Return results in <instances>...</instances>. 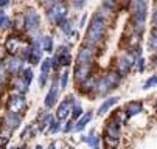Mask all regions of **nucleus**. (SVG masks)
Returning <instances> with one entry per match:
<instances>
[{
    "label": "nucleus",
    "mask_w": 157,
    "mask_h": 149,
    "mask_svg": "<svg viewBox=\"0 0 157 149\" xmlns=\"http://www.w3.org/2000/svg\"><path fill=\"white\" fill-rule=\"evenodd\" d=\"M118 138H120V129H118V124H112L109 123L106 126V134H104V140L106 143L110 146V147H115L117 143H118Z\"/></svg>",
    "instance_id": "f257e3e1"
},
{
    "label": "nucleus",
    "mask_w": 157,
    "mask_h": 149,
    "mask_svg": "<svg viewBox=\"0 0 157 149\" xmlns=\"http://www.w3.org/2000/svg\"><path fill=\"white\" fill-rule=\"evenodd\" d=\"M20 123H22V117H20L17 112H10V114L6 115V118H5V124H6V127H8V131L17 129V127L20 126Z\"/></svg>",
    "instance_id": "f03ea898"
},
{
    "label": "nucleus",
    "mask_w": 157,
    "mask_h": 149,
    "mask_svg": "<svg viewBox=\"0 0 157 149\" xmlns=\"http://www.w3.org/2000/svg\"><path fill=\"white\" fill-rule=\"evenodd\" d=\"M124 109H126V117L131 118V117H134V115H137V114L142 112L143 104H142L140 101H131V102L126 104V107H124Z\"/></svg>",
    "instance_id": "7ed1b4c3"
},
{
    "label": "nucleus",
    "mask_w": 157,
    "mask_h": 149,
    "mask_svg": "<svg viewBox=\"0 0 157 149\" xmlns=\"http://www.w3.org/2000/svg\"><path fill=\"white\" fill-rule=\"evenodd\" d=\"M89 40H92V42H97L101 36H103V24L101 22H94V25H92V28H90V31H89Z\"/></svg>",
    "instance_id": "20e7f679"
},
{
    "label": "nucleus",
    "mask_w": 157,
    "mask_h": 149,
    "mask_svg": "<svg viewBox=\"0 0 157 149\" xmlns=\"http://www.w3.org/2000/svg\"><path fill=\"white\" fill-rule=\"evenodd\" d=\"M81 140H82L84 143H87L92 149H100V141H101V138L95 135V131H94V129H90L89 135H84Z\"/></svg>",
    "instance_id": "39448f33"
},
{
    "label": "nucleus",
    "mask_w": 157,
    "mask_h": 149,
    "mask_svg": "<svg viewBox=\"0 0 157 149\" xmlns=\"http://www.w3.org/2000/svg\"><path fill=\"white\" fill-rule=\"evenodd\" d=\"M24 106H25L24 96H13L8 102V109H10V112H19Z\"/></svg>",
    "instance_id": "423d86ee"
},
{
    "label": "nucleus",
    "mask_w": 157,
    "mask_h": 149,
    "mask_svg": "<svg viewBox=\"0 0 157 149\" xmlns=\"http://www.w3.org/2000/svg\"><path fill=\"white\" fill-rule=\"evenodd\" d=\"M92 117H94V114L92 112H89V114H86L84 117H81V120L75 124V129L73 131H76V132H81V131H84L86 129V126L90 123V120H92Z\"/></svg>",
    "instance_id": "0eeeda50"
},
{
    "label": "nucleus",
    "mask_w": 157,
    "mask_h": 149,
    "mask_svg": "<svg viewBox=\"0 0 157 149\" xmlns=\"http://www.w3.org/2000/svg\"><path fill=\"white\" fill-rule=\"evenodd\" d=\"M69 114H70V99H67V101H64L59 106V109H58V118L59 120H65Z\"/></svg>",
    "instance_id": "6e6552de"
},
{
    "label": "nucleus",
    "mask_w": 157,
    "mask_h": 149,
    "mask_svg": "<svg viewBox=\"0 0 157 149\" xmlns=\"http://www.w3.org/2000/svg\"><path fill=\"white\" fill-rule=\"evenodd\" d=\"M117 101H118V98H117V96H115V98H107V99L100 106V109H98V115H104V114H106V112H107V110H109V109H110V107H112V106H114Z\"/></svg>",
    "instance_id": "1a4fd4ad"
},
{
    "label": "nucleus",
    "mask_w": 157,
    "mask_h": 149,
    "mask_svg": "<svg viewBox=\"0 0 157 149\" xmlns=\"http://www.w3.org/2000/svg\"><path fill=\"white\" fill-rule=\"evenodd\" d=\"M56 99H58V89L53 86V89L50 90V93L45 98V106L47 107H53V106L56 104Z\"/></svg>",
    "instance_id": "9d476101"
},
{
    "label": "nucleus",
    "mask_w": 157,
    "mask_h": 149,
    "mask_svg": "<svg viewBox=\"0 0 157 149\" xmlns=\"http://www.w3.org/2000/svg\"><path fill=\"white\" fill-rule=\"evenodd\" d=\"M25 24H27V28H33V27H36V24H37V16H36L33 11L27 14Z\"/></svg>",
    "instance_id": "9b49d317"
},
{
    "label": "nucleus",
    "mask_w": 157,
    "mask_h": 149,
    "mask_svg": "<svg viewBox=\"0 0 157 149\" xmlns=\"http://www.w3.org/2000/svg\"><path fill=\"white\" fill-rule=\"evenodd\" d=\"M20 65H22V62L19 61V59H10L8 61V69H10V72H13V73H16L19 69H20Z\"/></svg>",
    "instance_id": "f8f14e48"
},
{
    "label": "nucleus",
    "mask_w": 157,
    "mask_h": 149,
    "mask_svg": "<svg viewBox=\"0 0 157 149\" xmlns=\"http://www.w3.org/2000/svg\"><path fill=\"white\" fill-rule=\"evenodd\" d=\"M61 131V124L55 120V118H52V121H50V124H48V132L50 134H56V132H59Z\"/></svg>",
    "instance_id": "ddd939ff"
},
{
    "label": "nucleus",
    "mask_w": 157,
    "mask_h": 149,
    "mask_svg": "<svg viewBox=\"0 0 157 149\" xmlns=\"http://www.w3.org/2000/svg\"><path fill=\"white\" fill-rule=\"evenodd\" d=\"M81 115H82V107L78 104V106H75V109H73V120H78Z\"/></svg>",
    "instance_id": "4468645a"
},
{
    "label": "nucleus",
    "mask_w": 157,
    "mask_h": 149,
    "mask_svg": "<svg viewBox=\"0 0 157 149\" xmlns=\"http://www.w3.org/2000/svg\"><path fill=\"white\" fill-rule=\"evenodd\" d=\"M6 24H8V19H6L5 13H3V11H0V27H5Z\"/></svg>",
    "instance_id": "2eb2a0df"
},
{
    "label": "nucleus",
    "mask_w": 157,
    "mask_h": 149,
    "mask_svg": "<svg viewBox=\"0 0 157 149\" xmlns=\"http://www.w3.org/2000/svg\"><path fill=\"white\" fill-rule=\"evenodd\" d=\"M152 84H157V78H154V79H149V81L145 84V89H149V86H152Z\"/></svg>",
    "instance_id": "dca6fc26"
},
{
    "label": "nucleus",
    "mask_w": 157,
    "mask_h": 149,
    "mask_svg": "<svg viewBox=\"0 0 157 149\" xmlns=\"http://www.w3.org/2000/svg\"><path fill=\"white\" fill-rule=\"evenodd\" d=\"M3 78H5V72H3V67H2V64H0V82L3 81Z\"/></svg>",
    "instance_id": "f3484780"
},
{
    "label": "nucleus",
    "mask_w": 157,
    "mask_h": 149,
    "mask_svg": "<svg viewBox=\"0 0 157 149\" xmlns=\"http://www.w3.org/2000/svg\"><path fill=\"white\" fill-rule=\"evenodd\" d=\"M8 3V0H0V5H2V6H5Z\"/></svg>",
    "instance_id": "a211bd4d"
},
{
    "label": "nucleus",
    "mask_w": 157,
    "mask_h": 149,
    "mask_svg": "<svg viewBox=\"0 0 157 149\" xmlns=\"http://www.w3.org/2000/svg\"><path fill=\"white\" fill-rule=\"evenodd\" d=\"M34 149H44V147H42V146H40V144H37V146H36V147H34Z\"/></svg>",
    "instance_id": "6ab92c4d"
},
{
    "label": "nucleus",
    "mask_w": 157,
    "mask_h": 149,
    "mask_svg": "<svg viewBox=\"0 0 157 149\" xmlns=\"http://www.w3.org/2000/svg\"><path fill=\"white\" fill-rule=\"evenodd\" d=\"M67 149H73V147H70V146H67Z\"/></svg>",
    "instance_id": "aec40b11"
},
{
    "label": "nucleus",
    "mask_w": 157,
    "mask_h": 149,
    "mask_svg": "<svg viewBox=\"0 0 157 149\" xmlns=\"http://www.w3.org/2000/svg\"><path fill=\"white\" fill-rule=\"evenodd\" d=\"M10 149H17V147H10Z\"/></svg>",
    "instance_id": "412c9836"
}]
</instances>
